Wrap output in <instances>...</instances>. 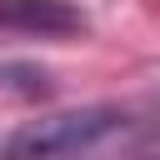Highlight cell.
Wrapping results in <instances>:
<instances>
[{
    "label": "cell",
    "mask_w": 160,
    "mask_h": 160,
    "mask_svg": "<svg viewBox=\"0 0 160 160\" xmlns=\"http://www.w3.org/2000/svg\"><path fill=\"white\" fill-rule=\"evenodd\" d=\"M85 25H90L85 10L70 0H0V30H15V35L60 40V35H80Z\"/></svg>",
    "instance_id": "2"
},
{
    "label": "cell",
    "mask_w": 160,
    "mask_h": 160,
    "mask_svg": "<svg viewBox=\"0 0 160 160\" xmlns=\"http://www.w3.org/2000/svg\"><path fill=\"white\" fill-rule=\"evenodd\" d=\"M150 110H155V115H160V90H155V95H150ZM155 125H160V120H155Z\"/></svg>",
    "instance_id": "3"
},
{
    "label": "cell",
    "mask_w": 160,
    "mask_h": 160,
    "mask_svg": "<svg viewBox=\"0 0 160 160\" xmlns=\"http://www.w3.org/2000/svg\"><path fill=\"white\" fill-rule=\"evenodd\" d=\"M140 120H130L115 105H80V110H55L45 120H30L5 140L10 155H75V150H100L110 140H125Z\"/></svg>",
    "instance_id": "1"
}]
</instances>
